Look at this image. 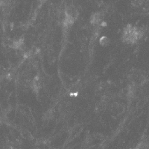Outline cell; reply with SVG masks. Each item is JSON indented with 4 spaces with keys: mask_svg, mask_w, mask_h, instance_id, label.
<instances>
[{
    "mask_svg": "<svg viewBox=\"0 0 149 149\" xmlns=\"http://www.w3.org/2000/svg\"><path fill=\"white\" fill-rule=\"evenodd\" d=\"M143 36V31L139 27L128 24L124 28L122 34V40L125 43L134 45L140 40Z\"/></svg>",
    "mask_w": 149,
    "mask_h": 149,
    "instance_id": "6da1fadb",
    "label": "cell"
},
{
    "mask_svg": "<svg viewBox=\"0 0 149 149\" xmlns=\"http://www.w3.org/2000/svg\"><path fill=\"white\" fill-rule=\"evenodd\" d=\"M78 17V12L74 6H69L66 8L63 17V26L70 27L75 22Z\"/></svg>",
    "mask_w": 149,
    "mask_h": 149,
    "instance_id": "7a4b0ae2",
    "label": "cell"
},
{
    "mask_svg": "<svg viewBox=\"0 0 149 149\" xmlns=\"http://www.w3.org/2000/svg\"><path fill=\"white\" fill-rule=\"evenodd\" d=\"M135 149H149V136L142 139L136 146Z\"/></svg>",
    "mask_w": 149,
    "mask_h": 149,
    "instance_id": "3957f363",
    "label": "cell"
}]
</instances>
